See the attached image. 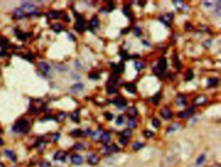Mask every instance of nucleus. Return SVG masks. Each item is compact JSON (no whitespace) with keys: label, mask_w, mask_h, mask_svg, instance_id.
Instances as JSON below:
<instances>
[{"label":"nucleus","mask_w":221,"mask_h":167,"mask_svg":"<svg viewBox=\"0 0 221 167\" xmlns=\"http://www.w3.org/2000/svg\"><path fill=\"white\" fill-rule=\"evenodd\" d=\"M25 128H29V124L28 121L25 119H21L13 126V130L14 131H26Z\"/></svg>","instance_id":"nucleus-1"},{"label":"nucleus","mask_w":221,"mask_h":167,"mask_svg":"<svg viewBox=\"0 0 221 167\" xmlns=\"http://www.w3.org/2000/svg\"><path fill=\"white\" fill-rule=\"evenodd\" d=\"M160 114L164 119H169V118H171V116H172L171 111H170L168 108H162L160 111Z\"/></svg>","instance_id":"nucleus-2"},{"label":"nucleus","mask_w":221,"mask_h":167,"mask_svg":"<svg viewBox=\"0 0 221 167\" xmlns=\"http://www.w3.org/2000/svg\"><path fill=\"white\" fill-rule=\"evenodd\" d=\"M114 104H115V106H117L118 108H124L125 106H127V101H125L123 98L118 97L116 100H114Z\"/></svg>","instance_id":"nucleus-3"},{"label":"nucleus","mask_w":221,"mask_h":167,"mask_svg":"<svg viewBox=\"0 0 221 167\" xmlns=\"http://www.w3.org/2000/svg\"><path fill=\"white\" fill-rule=\"evenodd\" d=\"M72 164H74V165H81V164L84 162V159L81 155L76 154L72 157Z\"/></svg>","instance_id":"nucleus-4"},{"label":"nucleus","mask_w":221,"mask_h":167,"mask_svg":"<svg viewBox=\"0 0 221 167\" xmlns=\"http://www.w3.org/2000/svg\"><path fill=\"white\" fill-rule=\"evenodd\" d=\"M39 67H40V70H41L42 72H45V73H47V72H50V65L47 63V62H45V61L39 62Z\"/></svg>","instance_id":"nucleus-5"},{"label":"nucleus","mask_w":221,"mask_h":167,"mask_svg":"<svg viewBox=\"0 0 221 167\" xmlns=\"http://www.w3.org/2000/svg\"><path fill=\"white\" fill-rule=\"evenodd\" d=\"M21 9H26L28 11H32V10L36 9L34 4H32L31 2H23L21 3Z\"/></svg>","instance_id":"nucleus-6"},{"label":"nucleus","mask_w":221,"mask_h":167,"mask_svg":"<svg viewBox=\"0 0 221 167\" xmlns=\"http://www.w3.org/2000/svg\"><path fill=\"white\" fill-rule=\"evenodd\" d=\"M185 101H187V100H185V97L182 95H180L175 98V104L177 106H185Z\"/></svg>","instance_id":"nucleus-7"},{"label":"nucleus","mask_w":221,"mask_h":167,"mask_svg":"<svg viewBox=\"0 0 221 167\" xmlns=\"http://www.w3.org/2000/svg\"><path fill=\"white\" fill-rule=\"evenodd\" d=\"M84 27H85V24H84L83 17H79V19L77 21V24H76V27H74V28H76L79 32H82V31H83V29H84Z\"/></svg>","instance_id":"nucleus-8"},{"label":"nucleus","mask_w":221,"mask_h":167,"mask_svg":"<svg viewBox=\"0 0 221 167\" xmlns=\"http://www.w3.org/2000/svg\"><path fill=\"white\" fill-rule=\"evenodd\" d=\"M13 16H14L15 19H23V17L25 16V13H24L21 8H17V9H15L14 12H13Z\"/></svg>","instance_id":"nucleus-9"},{"label":"nucleus","mask_w":221,"mask_h":167,"mask_svg":"<svg viewBox=\"0 0 221 167\" xmlns=\"http://www.w3.org/2000/svg\"><path fill=\"white\" fill-rule=\"evenodd\" d=\"M65 157H66V154L64 152H62V151H59V152H57L56 154L54 155V159L59 160V161H63V160L65 159Z\"/></svg>","instance_id":"nucleus-10"},{"label":"nucleus","mask_w":221,"mask_h":167,"mask_svg":"<svg viewBox=\"0 0 221 167\" xmlns=\"http://www.w3.org/2000/svg\"><path fill=\"white\" fill-rule=\"evenodd\" d=\"M84 89V85L81 84V83H78V84H74V86L72 87V89L70 90L72 91V92H81V91H83Z\"/></svg>","instance_id":"nucleus-11"},{"label":"nucleus","mask_w":221,"mask_h":167,"mask_svg":"<svg viewBox=\"0 0 221 167\" xmlns=\"http://www.w3.org/2000/svg\"><path fill=\"white\" fill-rule=\"evenodd\" d=\"M205 102H206V98H205V96H203V95L198 96V97L195 99L196 105H202V104H204Z\"/></svg>","instance_id":"nucleus-12"},{"label":"nucleus","mask_w":221,"mask_h":167,"mask_svg":"<svg viewBox=\"0 0 221 167\" xmlns=\"http://www.w3.org/2000/svg\"><path fill=\"white\" fill-rule=\"evenodd\" d=\"M125 90L127 91V92L132 93V94H134V93H136L137 89H136V85L134 84H127L125 85Z\"/></svg>","instance_id":"nucleus-13"},{"label":"nucleus","mask_w":221,"mask_h":167,"mask_svg":"<svg viewBox=\"0 0 221 167\" xmlns=\"http://www.w3.org/2000/svg\"><path fill=\"white\" fill-rule=\"evenodd\" d=\"M88 161H89V163L91 165H96V164L99 163V157H97L96 155H92L91 157H89Z\"/></svg>","instance_id":"nucleus-14"},{"label":"nucleus","mask_w":221,"mask_h":167,"mask_svg":"<svg viewBox=\"0 0 221 167\" xmlns=\"http://www.w3.org/2000/svg\"><path fill=\"white\" fill-rule=\"evenodd\" d=\"M4 154H5L6 157L9 158L10 160H12V161H15V155H14V153H13L12 151L5 150V151H4Z\"/></svg>","instance_id":"nucleus-15"},{"label":"nucleus","mask_w":221,"mask_h":167,"mask_svg":"<svg viewBox=\"0 0 221 167\" xmlns=\"http://www.w3.org/2000/svg\"><path fill=\"white\" fill-rule=\"evenodd\" d=\"M110 140V135L108 133H102V135H101V141L103 142V143H108Z\"/></svg>","instance_id":"nucleus-16"},{"label":"nucleus","mask_w":221,"mask_h":167,"mask_svg":"<svg viewBox=\"0 0 221 167\" xmlns=\"http://www.w3.org/2000/svg\"><path fill=\"white\" fill-rule=\"evenodd\" d=\"M206 160V155L205 154H201L200 156L198 157V159H197V165H202L203 163H204V161Z\"/></svg>","instance_id":"nucleus-17"},{"label":"nucleus","mask_w":221,"mask_h":167,"mask_svg":"<svg viewBox=\"0 0 221 167\" xmlns=\"http://www.w3.org/2000/svg\"><path fill=\"white\" fill-rule=\"evenodd\" d=\"M158 67L160 68V70H165V68L167 67V63H166V60L164 58L160 59V61H159V64H158Z\"/></svg>","instance_id":"nucleus-18"},{"label":"nucleus","mask_w":221,"mask_h":167,"mask_svg":"<svg viewBox=\"0 0 221 167\" xmlns=\"http://www.w3.org/2000/svg\"><path fill=\"white\" fill-rule=\"evenodd\" d=\"M144 148V144L143 143H139V142H136V143L132 144V149L134 151H139L140 149Z\"/></svg>","instance_id":"nucleus-19"},{"label":"nucleus","mask_w":221,"mask_h":167,"mask_svg":"<svg viewBox=\"0 0 221 167\" xmlns=\"http://www.w3.org/2000/svg\"><path fill=\"white\" fill-rule=\"evenodd\" d=\"M59 13L60 12H58V11H50L48 13V16H49L50 19H58V17L60 16Z\"/></svg>","instance_id":"nucleus-20"},{"label":"nucleus","mask_w":221,"mask_h":167,"mask_svg":"<svg viewBox=\"0 0 221 167\" xmlns=\"http://www.w3.org/2000/svg\"><path fill=\"white\" fill-rule=\"evenodd\" d=\"M127 125H129V128H134L137 126V121L134 119L130 118V119L127 120Z\"/></svg>","instance_id":"nucleus-21"},{"label":"nucleus","mask_w":221,"mask_h":167,"mask_svg":"<svg viewBox=\"0 0 221 167\" xmlns=\"http://www.w3.org/2000/svg\"><path fill=\"white\" fill-rule=\"evenodd\" d=\"M144 66H145V64H144L142 61H137V62H134V67H136L137 70H143Z\"/></svg>","instance_id":"nucleus-22"},{"label":"nucleus","mask_w":221,"mask_h":167,"mask_svg":"<svg viewBox=\"0 0 221 167\" xmlns=\"http://www.w3.org/2000/svg\"><path fill=\"white\" fill-rule=\"evenodd\" d=\"M98 23H99V21H98V17L97 16H94L93 19H91V22H90V26H91V28H93V27H97L98 26Z\"/></svg>","instance_id":"nucleus-23"},{"label":"nucleus","mask_w":221,"mask_h":167,"mask_svg":"<svg viewBox=\"0 0 221 167\" xmlns=\"http://www.w3.org/2000/svg\"><path fill=\"white\" fill-rule=\"evenodd\" d=\"M79 111H74V112L72 113V119L74 120V121L76 122H79Z\"/></svg>","instance_id":"nucleus-24"},{"label":"nucleus","mask_w":221,"mask_h":167,"mask_svg":"<svg viewBox=\"0 0 221 167\" xmlns=\"http://www.w3.org/2000/svg\"><path fill=\"white\" fill-rule=\"evenodd\" d=\"M127 114L129 115H130V116H132V117H134L137 115V109L132 106V107H130L129 110H127Z\"/></svg>","instance_id":"nucleus-25"},{"label":"nucleus","mask_w":221,"mask_h":167,"mask_svg":"<svg viewBox=\"0 0 221 167\" xmlns=\"http://www.w3.org/2000/svg\"><path fill=\"white\" fill-rule=\"evenodd\" d=\"M191 111H192V109H189V110H187V111H182V112L178 113V116H180V117H183V118H185V117H187V115L191 114V113H192Z\"/></svg>","instance_id":"nucleus-26"},{"label":"nucleus","mask_w":221,"mask_h":167,"mask_svg":"<svg viewBox=\"0 0 221 167\" xmlns=\"http://www.w3.org/2000/svg\"><path fill=\"white\" fill-rule=\"evenodd\" d=\"M62 26H61L60 24H55L54 26H52V30L53 31H55L56 33H58V32H60L61 30H62Z\"/></svg>","instance_id":"nucleus-27"},{"label":"nucleus","mask_w":221,"mask_h":167,"mask_svg":"<svg viewBox=\"0 0 221 167\" xmlns=\"http://www.w3.org/2000/svg\"><path fill=\"white\" fill-rule=\"evenodd\" d=\"M101 135H102V133H101L100 130H97V131H95V133H93V139H94V140H99V139H101Z\"/></svg>","instance_id":"nucleus-28"},{"label":"nucleus","mask_w":221,"mask_h":167,"mask_svg":"<svg viewBox=\"0 0 221 167\" xmlns=\"http://www.w3.org/2000/svg\"><path fill=\"white\" fill-rule=\"evenodd\" d=\"M130 135H132V130H130L129 128H127V130L122 131V137L123 138H127V139H129Z\"/></svg>","instance_id":"nucleus-29"},{"label":"nucleus","mask_w":221,"mask_h":167,"mask_svg":"<svg viewBox=\"0 0 221 167\" xmlns=\"http://www.w3.org/2000/svg\"><path fill=\"white\" fill-rule=\"evenodd\" d=\"M217 83H218V80L215 79V77H212V79L208 80V86H215Z\"/></svg>","instance_id":"nucleus-30"},{"label":"nucleus","mask_w":221,"mask_h":167,"mask_svg":"<svg viewBox=\"0 0 221 167\" xmlns=\"http://www.w3.org/2000/svg\"><path fill=\"white\" fill-rule=\"evenodd\" d=\"M194 77V72H192V70H187V77H185V79H187V81H191L192 79Z\"/></svg>","instance_id":"nucleus-31"},{"label":"nucleus","mask_w":221,"mask_h":167,"mask_svg":"<svg viewBox=\"0 0 221 167\" xmlns=\"http://www.w3.org/2000/svg\"><path fill=\"white\" fill-rule=\"evenodd\" d=\"M178 128H180V124H178V123H173V124H172L171 126H170V128H169V130H167V131H168V133H170V131L176 130H177Z\"/></svg>","instance_id":"nucleus-32"},{"label":"nucleus","mask_w":221,"mask_h":167,"mask_svg":"<svg viewBox=\"0 0 221 167\" xmlns=\"http://www.w3.org/2000/svg\"><path fill=\"white\" fill-rule=\"evenodd\" d=\"M152 124H153L154 128H158L159 126L161 125V123H160V121H159V119H157V118H154L153 120H152Z\"/></svg>","instance_id":"nucleus-33"},{"label":"nucleus","mask_w":221,"mask_h":167,"mask_svg":"<svg viewBox=\"0 0 221 167\" xmlns=\"http://www.w3.org/2000/svg\"><path fill=\"white\" fill-rule=\"evenodd\" d=\"M144 135H146V138H152L154 135V133L151 130H145L144 131Z\"/></svg>","instance_id":"nucleus-34"},{"label":"nucleus","mask_w":221,"mask_h":167,"mask_svg":"<svg viewBox=\"0 0 221 167\" xmlns=\"http://www.w3.org/2000/svg\"><path fill=\"white\" fill-rule=\"evenodd\" d=\"M65 116H66V115H65V113L61 112V113H59V114H58V116H57V118H58L59 121H62V120H64Z\"/></svg>","instance_id":"nucleus-35"},{"label":"nucleus","mask_w":221,"mask_h":167,"mask_svg":"<svg viewBox=\"0 0 221 167\" xmlns=\"http://www.w3.org/2000/svg\"><path fill=\"white\" fill-rule=\"evenodd\" d=\"M122 123H123V117L120 115V116H118V117H117L116 124H117V125H121V124H122Z\"/></svg>","instance_id":"nucleus-36"},{"label":"nucleus","mask_w":221,"mask_h":167,"mask_svg":"<svg viewBox=\"0 0 221 167\" xmlns=\"http://www.w3.org/2000/svg\"><path fill=\"white\" fill-rule=\"evenodd\" d=\"M134 34L136 35L137 37H139L141 35V30L139 28H134Z\"/></svg>","instance_id":"nucleus-37"},{"label":"nucleus","mask_w":221,"mask_h":167,"mask_svg":"<svg viewBox=\"0 0 221 167\" xmlns=\"http://www.w3.org/2000/svg\"><path fill=\"white\" fill-rule=\"evenodd\" d=\"M50 164L48 161H42L41 164H40V167H49Z\"/></svg>","instance_id":"nucleus-38"},{"label":"nucleus","mask_w":221,"mask_h":167,"mask_svg":"<svg viewBox=\"0 0 221 167\" xmlns=\"http://www.w3.org/2000/svg\"><path fill=\"white\" fill-rule=\"evenodd\" d=\"M107 92L110 93V94H113V93L116 92V89H114V87H109V88L107 89Z\"/></svg>","instance_id":"nucleus-39"},{"label":"nucleus","mask_w":221,"mask_h":167,"mask_svg":"<svg viewBox=\"0 0 221 167\" xmlns=\"http://www.w3.org/2000/svg\"><path fill=\"white\" fill-rule=\"evenodd\" d=\"M104 116H105L108 120H110V119H112L113 115H112L111 113H109V112H105V113H104Z\"/></svg>","instance_id":"nucleus-40"},{"label":"nucleus","mask_w":221,"mask_h":167,"mask_svg":"<svg viewBox=\"0 0 221 167\" xmlns=\"http://www.w3.org/2000/svg\"><path fill=\"white\" fill-rule=\"evenodd\" d=\"M90 79H99L100 77V75H98V73H91V75H89Z\"/></svg>","instance_id":"nucleus-41"},{"label":"nucleus","mask_w":221,"mask_h":167,"mask_svg":"<svg viewBox=\"0 0 221 167\" xmlns=\"http://www.w3.org/2000/svg\"><path fill=\"white\" fill-rule=\"evenodd\" d=\"M58 139H59V133H55V135H53V138H52L53 141H57Z\"/></svg>","instance_id":"nucleus-42"},{"label":"nucleus","mask_w":221,"mask_h":167,"mask_svg":"<svg viewBox=\"0 0 221 167\" xmlns=\"http://www.w3.org/2000/svg\"><path fill=\"white\" fill-rule=\"evenodd\" d=\"M204 4L206 5V7H211L212 2L211 1H204Z\"/></svg>","instance_id":"nucleus-43"},{"label":"nucleus","mask_w":221,"mask_h":167,"mask_svg":"<svg viewBox=\"0 0 221 167\" xmlns=\"http://www.w3.org/2000/svg\"><path fill=\"white\" fill-rule=\"evenodd\" d=\"M74 149H81V148H82V147H81V146H79V144H76V146H74Z\"/></svg>","instance_id":"nucleus-44"},{"label":"nucleus","mask_w":221,"mask_h":167,"mask_svg":"<svg viewBox=\"0 0 221 167\" xmlns=\"http://www.w3.org/2000/svg\"><path fill=\"white\" fill-rule=\"evenodd\" d=\"M0 167H4V165L2 163H0Z\"/></svg>","instance_id":"nucleus-45"},{"label":"nucleus","mask_w":221,"mask_h":167,"mask_svg":"<svg viewBox=\"0 0 221 167\" xmlns=\"http://www.w3.org/2000/svg\"><path fill=\"white\" fill-rule=\"evenodd\" d=\"M1 145H2V140L0 139V146H1Z\"/></svg>","instance_id":"nucleus-46"}]
</instances>
